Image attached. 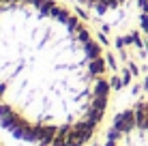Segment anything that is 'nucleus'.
Listing matches in <instances>:
<instances>
[{
	"label": "nucleus",
	"instance_id": "f257e3e1",
	"mask_svg": "<svg viewBox=\"0 0 148 146\" xmlns=\"http://www.w3.org/2000/svg\"><path fill=\"white\" fill-rule=\"evenodd\" d=\"M108 69L58 0H0V125L32 146H84L108 108Z\"/></svg>",
	"mask_w": 148,
	"mask_h": 146
},
{
	"label": "nucleus",
	"instance_id": "f03ea898",
	"mask_svg": "<svg viewBox=\"0 0 148 146\" xmlns=\"http://www.w3.org/2000/svg\"><path fill=\"white\" fill-rule=\"evenodd\" d=\"M103 146H148V101L125 110Z\"/></svg>",
	"mask_w": 148,
	"mask_h": 146
},
{
	"label": "nucleus",
	"instance_id": "7ed1b4c3",
	"mask_svg": "<svg viewBox=\"0 0 148 146\" xmlns=\"http://www.w3.org/2000/svg\"><path fill=\"white\" fill-rule=\"evenodd\" d=\"M82 2H84V4H88V7L99 9V11H108V9L118 7L122 0H82Z\"/></svg>",
	"mask_w": 148,
	"mask_h": 146
},
{
	"label": "nucleus",
	"instance_id": "20e7f679",
	"mask_svg": "<svg viewBox=\"0 0 148 146\" xmlns=\"http://www.w3.org/2000/svg\"><path fill=\"white\" fill-rule=\"evenodd\" d=\"M140 11H142V24H144L148 34V0H140Z\"/></svg>",
	"mask_w": 148,
	"mask_h": 146
}]
</instances>
